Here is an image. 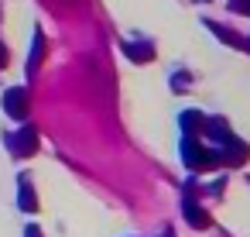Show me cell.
<instances>
[{
	"label": "cell",
	"mask_w": 250,
	"mask_h": 237,
	"mask_svg": "<svg viewBox=\"0 0 250 237\" xmlns=\"http://www.w3.org/2000/svg\"><path fill=\"white\" fill-rule=\"evenodd\" d=\"M7 110H11L14 117H21V114H24V96H21V93H11V100H7Z\"/></svg>",
	"instance_id": "obj_2"
},
{
	"label": "cell",
	"mask_w": 250,
	"mask_h": 237,
	"mask_svg": "<svg viewBox=\"0 0 250 237\" xmlns=\"http://www.w3.org/2000/svg\"><path fill=\"white\" fill-rule=\"evenodd\" d=\"M11 141H14L18 155H28V148H35V131H24L21 138H11Z\"/></svg>",
	"instance_id": "obj_1"
},
{
	"label": "cell",
	"mask_w": 250,
	"mask_h": 237,
	"mask_svg": "<svg viewBox=\"0 0 250 237\" xmlns=\"http://www.w3.org/2000/svg\"><path fill=\"white\" fill-rule=\"evenodd\" d=\"M28 237H38V230H28Z\"/></svg>",
	"instance_id": "obj_3"
}]
</instances>
